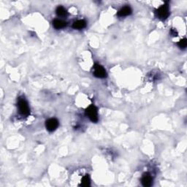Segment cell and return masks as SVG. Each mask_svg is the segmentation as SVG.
I'll use <instances>...</instances> for the list:
<instances>
[{"instance_id": "6da1fadb", "label": "cell", "mask_w": 187, "mask_h": 187, "mask_svg": "<svg viewBox=\"0 0 187 187\" xmlns=\"http://www.w3.org/2000/svg\"><path fill=\"white\" fill-rule=\"evenodd\" d=\"M18 108H19V113L22 116H27L30 112L27 102L25 100V99L22 97H20L18 100Z\"/></svg>"}, {"instance_id": "7a4b0ae2", "label": "cell", "mask_w": 187, "mask_h": 187, "mask_svg": "<svg viewBox=\"0 0 187 187\" xmlns=\"http://www.w3.org/2000/svg\"><path fill=\"white\" fill-rule=\"evenodd\" d=\"M86 115L92 121V122L98 121V114H97V108L94 105H90L86 110Z\"/></svg>"}, {"instance_id": "3957f363", "label": "cell", "mask_w": 187, "mask_h": 187, "mask_svg": "<svg viewBox=\"0 0 187 187\" xmlns=\"http://www.w3.org/2000/svg\"><path fill=\"white\" fill-rule=\"evenodd\" d=\"M155 13H156V16L159 19L162 20L166 19L169 16V14H170L168 5V4H164V5L161 6L155 11Z\"/></svg>"}, {"instance_id": "277c9868", "label": "cell", "mask_w": 187, "mask_h": 187, "mask_svg": "<svg viewBox=\"0 0 187 187\" xmlns=\"http://www.w3.org/2000/svg\"><path fill=\"white\" fill-rule=\"evenodd\" d=\"M94 75L97 77H100V78H104V77H107L106 71H105V68L98 64H95L94 67Z\"/></svg>"}, {"instance_id": "5b68a950", "label": "cell", "mask_w": 187, "mask_h": 187, "mask_svg": "<svg viewBox=\"0 0 187 187\" xmlns=\"http://www.w3.org/2000/svg\"><path fill=\"white\" fill-rule=\"evenodd\" d=\"M58 126H59V121L56 118H50L46 121L45 127L46 129L48 130L49 132H53L57 129Z\"/></svg>"}, {"instance_id": "8992f818", "label": "cell", "mask_w": 187, "mask_h": 187, "mask_svg": "<svg viewBox=\"0 0 187 187\" xmlns=\"http://www.w3.org/2000/svg\"><path fill=\"white\" fill-rule=\"evenodd\" d=\"M141 181H142V184H143L144 186L148 187V186H151L153 180H152L151 176H150V175L149 174V173H145V174L143 175Z\"/></svg>"}, {"instance_id": "52a82bcc", "label": "cell", "mask_w": 187, "mask_h": 187, "mask_svg": "<svg viewBox=\"0 0 187 187\" xmlns=\"http://www.w3.org/2000/svg\"><path fill=\"white\" fill-rule=\"evenodd\" d=\"M132 13V9L130 7L126 6L122 7L120 10L118 11V16L119 17H124V16H130Z\"/></svg>"}, {"instance_id": "ba28073f", "label": "cell", "mask_w": 187, "mask_h": 187, "mask_svg": "<svg viewBox=\"0 0 187 187\" xmlns=\"http://www.w3.org/2000/svg\"><path fill=\"white\" fill-rule=\"evenodd\" d=\"M53 25H54V28L56 29H60L62 28H64L67 26V22L62 21L60 19H55L53 21Z\"/></svg>"}, {"instance_id": "9c48e42d", "label": "cell", "mask_w": 187, "mask_h": 187, "mask_svg": "<svg viewBox=\"0 0 187 187\" xmlns=\"http://www.w3.org/2000/svg\"><path fill=\"white\" fill-rule=\"evenodd\" d=\"M86 23L83 20H78V21H75L72 24V27L75 29H82L86 27Z\"/></svg>"}, {"instance_id": "30bf717a", "label": "cell", "mask_w": 187, "mask_h": 187, "mask_svg": "<svg viewBox=\"0 0 187 187\" xmlns=\"http://www.w3.org/2000/svg\"><path fill=\"white\" fill-rule=\"evenodd\" d=\"M56 14H57V16H60V17H66V16H67V10H66L65 8H64L63 7H58L57 8H56Z\"/></svg>"}, {"instance_id": "8fae6325", "label": "cell", "mask_w": 187, "mask_h": 187, "mask_svg": "<svg viewBox=\"0 0 187 187\" xmlns=\"http://www.w3.org/2000/svg\"><path fill=\"white\" fill-rule=\"evenodd\" d=\"M89 185H90V178H89V175H86L82 178V181H81V186H89Z\"/></svg>"}, {"instance_id": "7c38bea8", "label": "cell", "mask_w": 187, "mask_h": 187, "mask_svg": "<svg viewBox=\"0 0 187 187\" xmlns=\"http://www.w3.org/2000/svg\"><path fill=\"white\" fill-rule=\"evenodd\" d=\"M186 45H187V42H186V39H183L181 40H180L179 42H178V45L181 48H185L186 47Z\"/></svg>"}, {"instance_id": "4fadbf2b", "label": "cell", "mask_w": 187, "mask_h": 187, "mask_svg": "<svg viewBox=\"0 0 187 187\" xmlns=\"http://www.w3.org/2000/svg\"><path fill=\"white\" fill-rule=\"evenodd\" d=\"M171 34H173V36H175V37H176L177 35H178V33L176 32V31H175V30H173V29H172V31H171Z\"/></svg>"}]
</instances>
